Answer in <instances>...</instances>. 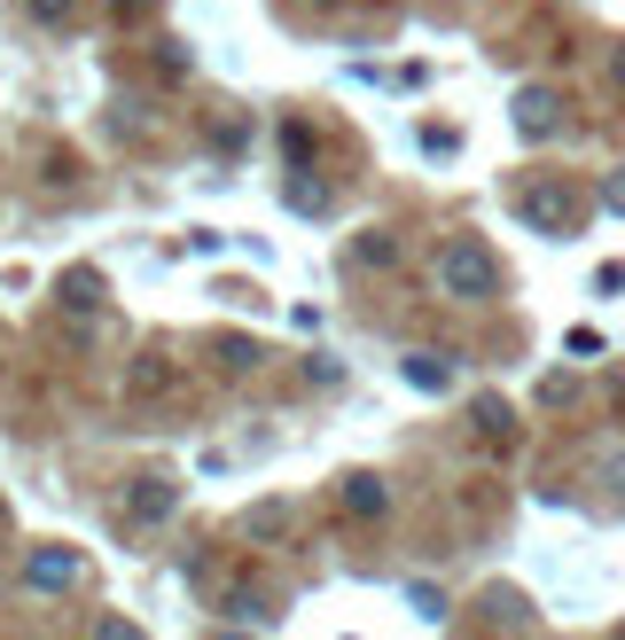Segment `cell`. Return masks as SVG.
<instances>
[{"instance_id": "obj_9", "label": "cell", "mask_w": 625, "mask_h": 640, "mask_svg": "<svg viewBox=\"0 0 625 640\" xmlns=\"http://www.w3.org/2000/svg\"><path fill=\"white\" fill-rule=\"evenodd\" d=\"M227 640H235V632H227Z\"/></svg>"}, {"instance_id": "obj_3", "label": "cell", "mask_w": 625, "mask_h": 640, "mask_svg": "<svg viewBox=\"0 0 625 640\" xmlns=\"http://www.w3.org/2000/svg\"><path fill=\"white\" fill-rule=\"evenodd\" d=\"M172 508H181V485H172V477H141V485H133V500H126V516H133V523H164Z\"/></svg>"}, {"instance_id": "obj_6", "label": "cell", "mask_w": 625, "mask_h": 640, "mask_svg": "<svg viewBox=\"0 0 625 640\" xmlns=\"http://www.w3.org/2000/svg\"><path fill=\"white\" fill-rule=\"evenodd\" d=\"M24 9H32L40 24H55V17H71V0H24Z\"/></svg>"}, {"instance_id": "obj_1", "label": "cell", "mask_w": 625, "mask_h": 640, "mask_svg": "<svg viewBox=\"0 0 625 640\" xmlns=\"http://www.w3.org/2000/svg\"><path fill=\"white\" fill-rule=\"evenodd\" d=\"M438 273H445V290H454V297H485V290H493V258H485L477 242H454Z\"/></svg>"}, {"instance_id": "obj_5", "label": "cell", "mask_w": 625, "mask_h": 640, "mask_svg": "<svg viewBox=\"0 0 625 640\" xmlns=\"http://www.w3.org/2000/svg\"><path fill=\"white\" fill-rule=\"evenodd\" d=\"M95 640H141V625H126V617H95Z\"/></svg>"}, {"instance_id": "obj_4", "label": "cell", "mask_w": 625, "mask_h": 640, "mask_svg": "<svg viewBox=\"0 0 625 640\" xmlns=\"http://www.w3.org/2000/svg\"><path fill=\"white\" fill-rule=\"evenodd\" d=\"M164 391H172V359L164 351H141L133 368H126V399L141 406V399H164Z\"/></svg>"}, {"instance_id": "obj_7", "label": "cell", "mask_w": 625, "mask_h": 640, "mask_svg": "<svg viewBox=\"0 0 625 640\" xmlns=\"http://www.w3.org/2000/svg\"><path fill=\"white\" fill-rule=\"evenodd\" d=\"M110 9H141V0H110Z\"/></svg>"}, {"instance_id": "obj_8", "label": "cell", "mask_w": 625, "mask_h": 640, "mask_svg": "<svg viewBox=\"0 0 625 640\" xmlns=\"http://www.w3.org/2000/svg\"><path fill=\"white\" fill-rule=\"evenodd\" d=\"M0 523H9V508H0Z\"/></svg>"}, {"instance_id": "obj_2", "label": "cell", "mask_w": 625, "mask_h": 640, "mask_svg": "<svg viewBox=\"0 0 625 640\" xmlns=\"http://www.w3.org/2000/svg\"><path fill=\"white\" fill-rule=\"evenodd\" d=\"M24 578H32L40 594H63V586H78V555H71V546H32Z\"/></svg>"}]
</instances>
